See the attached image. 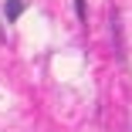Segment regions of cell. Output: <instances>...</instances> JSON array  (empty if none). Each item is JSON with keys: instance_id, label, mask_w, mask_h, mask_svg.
I'll return each instance as SVG.
<instances>
[{"instance_id": "cell-1", "label": "cell", "mask_w": 132, "mask_h": 132, "mask_svg": "<svg viewBox=\"0 0 132 132\" xmlns=\"http://www.w3.org/2000/svg\"><path fill=\"white\" fill-rule=\"evenodd\" d=\"M24 14V0H7V20H17Z\"/></svg>"}]
</instances>
